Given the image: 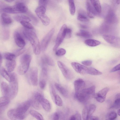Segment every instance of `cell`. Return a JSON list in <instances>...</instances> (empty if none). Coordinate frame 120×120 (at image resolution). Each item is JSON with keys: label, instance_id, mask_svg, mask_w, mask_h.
Returning a JSON list of instances; mask_svg holds the SVG:
<instances>
[{"label": "cell", "instance_id": "cell-1", "mask_svg": "<svg viewBox=\"0 0 120 120\" xmlns=\"http://www.w3.org/2000/svg\"><path fill=\"white\" fill-rule=\"evenodd\" d=\"M32 30L24 28L23 33L25 37L30 41L34 54L38 55L41 51L40 44L36 34Z\"/></svg>", "mask_w": 120, "mask_h": 120}, {"label": "cell", "instance_id": "cell-2", "mask_svg": "<svg viewBox=\"0 0 120 120\" xmlns=\"http://www.w3.org/2000/svg\"><path fill=\"white\" fill-rule=\"evenodd\" d=\"M95 86L93 85L85 88L80 93L75 94L74 97L79 102L84 103L91 98L94 97L95 94Z\"/></svg>", "mask_w": 120, "mask_h": 120}, {"label": "cell", "instance_id": "cell-3", "mask_svg": "<svg viewBox=\"0 0 120 120\" xmlns=\"http://www.w3.org/2000/svg\"><path fill=\"white\" fill-rule=\"evenodd\" d=\"M31 59V56L28 54H25L20 57V64L18 68V72L20 75H23L27 71Z\"/></svg>", "mask_w": 120, "mask_h": 120}, {"label": "cell", "instance_id": "cell-4", "mask_svg": "<svg viewBox=\"0 0 120 120\" xmlns=\"http://www.w3.org/2000/svg\"><path fill=\"white\" fill-rule=\"evenodd\" d=\"M46 7L39 6L35 9V12L43 24L45 26L49 25L50 23V19L45 14Z\"/></svg>", "mask_w": 120, "mask_h": 120}, {"label": "cell", "instance_id": "cell-5", "mask_svg": "<svg viewBox=\"0 0 120 120\" xmlns=\"http://www.w3.org/2000/svg\"><path fill=\"white\" fill-rule=\"evenodd\" d=\"M67 28V25L64 24L60 28L58 34L55 45L53 48V50L55 51L58 48L65 38V32Z\"/></svg>", "mask_w": 120, "mask_h": 120}, {"label": "cell", "instance_id": "cell-6", "mask_svg": "<svg viewBox=\"0 0 120 120\" xmlns=\"http://www.w3.org/2000/svg\"><path fill=\"white\" fill-rule=\"evenodd\" d=\"M10 82L9 97L11 99H12L15 97L18 92V83L17 76L14 80Z\"/></svg>", "mask_w": 120, "mask_h": 120}, {"label": "cell", "instance_id": "cell-7", "mask_svg": "<svg viewBox=\"0 0 120 120\" xmlns=\"http://www.w3.org/2000/svg\"><path fill=\"white\" fill-rule=\"evenodd\" d=\"M55 31L52 28L42 40L40 44L41 50L44 51L46 49Z\"/></svg>", "mask_w": 120, "mask_h": 120}, {"label": "cell", "instance_id": "cell-8", "mask_svg": "<svg viewBox=\"0 0 120 120\" xmlns=\"http://www.w3.org/2000/svg\"><path fill=\"white\" fill-rule=\"evenodd\" d=\"M57 63L59 68L64 77L68 79H72L73 76L72 73L68 68L60 61H58Z\"/></svg>", "mask_w": 120, "mask_h": 120}, {"label": "cell", "instance_id": "cell-9", "mask_svg": "<svg viewBox=\"0 0 120 120\" xmlns=\"http://www.w3.org/2000/svg\"><path fill=\"white\" fill-rule=\"evenodd\" d=\"M7 115L9 118L13 120H23L26 116V114H20L16 111L15 109L9 110L7 112Z\"/></svg>", "mask_w": 120, "mask_h": 120}, {"label": "cell", "instance_id": "cell-10", "mask_svg": "<svg viewBox=\"0 0 120 120\" xmlns=\"http://www.w3.org/2000/svg\"><path fill=\"white\" fill-rule=\"evenodd\" d=\"M31 105L30 100H26L19 104L15 109L16 111L19 113L22 114H25Z\"/></svg>", "mask_w": 120, "mask_h": 120}, {"label": "cell", "instance_id": "cell-11", "mask_svg": "<svg viewBox=\"0 0 120 120\" xmlns=\"http://www.w3.org/2000/svg\"><path fill=\"white\" fill-rule=\"evenodd\" d=\"M0 72L1 75L10 82L14 80L17 76L15 73L9 72L3 67H0Z\"/></svg>", "mask_w": 120, "mask_h": 120}, {"label": "cell", "instance_id": "cell-12", "mask_svg": "<svg viewBox=\"0 0 120 120\" xmlns=\"http://www.w3.org/2000/svg\"><path fill=\"white\" fill-rule=\"evenodd\" d=\"M30 78L32 85L37 86L38 83V70L36 67L32 68L29 72Z\"/></svg>", "mask_w": 120, "mask_h": 120}, {"label": "cell", "instance_id": "cell-13", "mask_svg": "<svg viewBox=\"0 0 120 120\" xmlns=\"http://www.w3.org/2000/svg\"><path fill=\"white\" fill-rule=\"evenodd\" d=\"M72 66L77 73L81 74H87L88 67L75 62L71 63Z\"/></svg>", "mask_w": 120, "mask_h": 120}, {"label": "cell", "instance_id": "cell-14", "mask_svg": "<svg viewBox=\"0 0 120 120\" xmlns=\"http://www.w3.org/2000/svg\"><path fill=\"white\" fill-rule=\"evenodd\" d=\"M109 90V88L107 87L103 88L95 94L94 97L99 102H103L105 100L106 94Z\"/></svg>", "mask_w": 120, "mask_h": 120}, {"label": "cell", "instance_id": "cell-15", "mask_svg": "<svg viewBox=\"0 0 120 120\" xmlns=\"http://www.w3.org/2000/svg\"><path fill=\"white\" fill-rule=\"evenodd\" d=\"M14 14L24 13L26 12L28 8L22 2H18L12 6Z\"/></svg>", "mask_w": 120, "mask_h": 120}, {"label": "cell", "instance_id": "cell-16", "mask_svg": "<svg viewBox=\"0 0 120 120\" xmlns=\"http://www.w3.org/2000/svg\"><path fill=\"white\" fill-rule=\"evenodd\" d=\"M103 38L109 43L115 45H120V39L113 35L104 34Z\"/></svg>", "mask_w": 120, "mask_h": 120}, {"label": "cell", "instance_id": "cell-17", "mask_svg": "<svg viewBox=\"0 0 120 120\" xmlns=\"http://www.w3.org/2000/svg\"><path fill=\"white\" fill-rule=\"evenodd\" d=\"M75 90V94L79 93L85 88V83L82 79H79L75 81L74 82Z\"/></svg>", "mask_w": 120, "mask_h": 120}, {"label": "cell", "instance_id": "cell-18", "mask_svg": "<svg viewBox=\"0 0 120 120\" xmlns=\"http://www.w3.org/2000/svg\"><path fill=\"white\" fill-rule=\"evenodd\" d=\"M14 38L16 45L21 48H23L26 45L25 42L20 33L15 31L14 33Z\"/></svg>", "mask_w": 120, "mask_h": 120}, {"label": "cell", "instance_id": "cell-19", "mask_svg": "<svg viewBox=\"0 0 120 120\" xmlns=\"http://www.w3.org/2000/svg\"><path fill=\"white\" fill-rule=\"evenodd\" d=\"M41 63L42 67L46 66L47 64L51 66H53L55 65L53 60L49 56L46 55L41 57Z\"/></svg>", "mask_w": 120, "mask_h": 120}, {"label": "cell", "instance_id": "cell-20", "mask_svg": "<svg viewBox=\"0 0 120 120\" xmlns=\"http://www.w3.org/2000/svg\"><path fill=\"white\" fill-rule=\"evenodd\" d=\"M39 102L44 109L46 111L49 112L51 109V107L49 101L45 98L43 96L39 100Z\"/></svg>", "mask_w": 120, "mask_h": 120}, {"label": "cell", "instance_id": "cell-21", "mask_svg": "<svg viewBox=\"0 0 120 120\" xmlns=\"http://www.w3.org/2000/svg\"><path fill=\"white\" fill-rule=\"evenodd\" d=\"M86 6L88 16L90 18H94L96 14L95 11H96L91 4L88 2L86 3Z\"/></svg>", "mask_w": 120, "mask_h": 120}, {"label": "cell", "instance_id": "cell-22", "mask_svg": "<svg viewBox=\"0 0 120 120\" xmlns=\"http://www.w3.org/2000/svg\"><path fill=\"white\" fill-rule=\"evenodd\" d=\"M0 86L2 95L4 96L9 97V85L6 82H1Z\"/></svg>", "mask_w": 120, "mask_h": 120}, {"label": "cell", "instance_id": "cell-23", "mask_svg": "<svg viewBox=\"0 0 120 120\" xmlns=\"http://www.w3.org/2000/svg\"><path fill=\"white\" fill-rule=\"evenodd\" d=\"M16 65V62L14 60H6L5 62V66L7 70L10 72H11L13 71Z\"/></svg>", "mask_w": 120, "mask_h": 120}, {"label": "cell", "instance_id": "cell-24", "mask_svg": "<svg viewBox=\"0 0 120 120\" xmlns=\"http://www.w3.org/2000/svg\"><path fill=\"white\" fill-rule=\"evenodd\" d=\"M55 85L56 89L63 96L66 97H68V92L65 88L57 83H55Z\"/></svg>", "mask_w": 120, "mask_h": 120}, {"label": "cell", "instance_id": "cell-25", "mask_svg": "<svg viewBox=\"0 0 120 120\" xmlns=\"http://www.w3.org/2000/svg\"><path fill=\"white\" fill-rule=\"evenodd\" d=\"M91 3L96 12L100 13L101 11V8L99 0H90Z\"/></svg>", "mask_w": 120, "mask_h": 120}, {"label": "cell", "instance_id": "cell-26", "mask_svg": "<svg viewBox=\"0 0 120 120\" xmlns=\"http://www.w3.org/2000/svg\"><path fill=\"white\" fill-rule=\"evenodd\" d=\"M14 19L16 21L20 22L22 21L29 22L31 20L27 16L23 15H18L14 16Z\"/></svg>", "mask_w": 120, "mask_h": 120}, {"label": "cell", "instance_id": "cell-27", "mask_svg": "<svg viewBox=\"0 0 120 120\" xmlns=\"http://www.w3.org/2000/svg\"><path fill=\"white\" fill-rule=\"evenodd\" d=\"M77 36L85 38H90L92 37L91 34L89 32L83 30H81L76 34Z\"/></svg>", "mask_w": 120, "mask_h": 120}, {"label": "cell", "instance_id": "cell-28", "mask_svg": "<svg viewBox=\"0 0 120 120\" xmlns=\"http://www.w3.org/2000/svg\"><path fill=\"white\" fill-rule=\"evenodd\" d=\"M1 19L2 22L4 25H8L12 22L11 18L6 13H3L2 14Z\"/></svg>", "mask_w": 120, "mask_h": 120}, {"label": "cell", "instance_id": "cell-29", "mask_svg": "<svg viewBox=\"0 0 120 120\" xmlns=\"http://www.w3.org/2000/svg\"><path fill=\"white\" fill-rule=\"evenodd\" d=\"M84 43L87 45L91 47L96 46L101 44V42L100 41L91 39H88L86 40Z\"/></svg>", "mask_w": 120, "mask_h": 120}, {"label": "cell", "instance_id": "cell-30", "mask_svg": "<svg viewBox=\"0 0 120 120\" xmlns=\"http://www.w3.org/2000/svg\"><path fill=\"white\" fill-rule=\"evenodd\" d=\"M10 98L8 97L4 96L0 98V107L8 105L9 103Z\"/></svg>", "mask_w": 120, "mask_h": 120}, {"label": "cell", "instance_id": "cell-31", "mask_svg": "<svg viewBox=\"0 0 120 120\" xmlns=\"http://www.w3.org/2000/svg\"><path fill=\"white\" fill-rule=\"evenodd\" d=\"M87 74L92 75H102V73L93 67H88Z\"/></svg>", "mask_w": 120, "mask_h": 120}, {"label": "cell", "instance_id": "cell-32", "mask_svg": "<svg viewBox=\"0 0 120 120\" xmlns=\"http://www.w3.org/2000/svg\"><path fill=\"white\" fill-rule=\"evenodd\" d=\"M30 115L38 120H44L43 118L41 115L38 112L34 110H31L29 111Z\"/></svg>", "mask_w": 120, "mask_h": 120}, {"label": "cell", "instance_id": "cell-33", "mask_svg": "<svg viewBox=\"0 0 120 120\" xmlns=\"http://www.w3.org/2000/svg\"><path fill=\"white\" fill-rule=\"evenodd\" d=\"M112 108H120V94L117 95L116 99L111 107Z\"/></svg>", "mask_w": 120, "mask_h": 120}, {"label": "cell", "instance_id": "cell-34", "mask_svg": "<svg viewBox=\"0 0 120 120\" xmlns=\"http://www.w3.org/2000/svg\"><path fill=\"white\" fill-rule=\"evenodd\" d=\"M70 13L72 15H74L75 11V7L74 0H68Z\"/></svg>", "mask_w": 120, "mask_h": 120}, {"label": "cell", "instance_id": "cell-35", "mask_svg": "<svg viewBox=\"0 0 120 120\" xmlns=\"http://www.w3.org/2000/svg\"><path fill=\"white\" fill-rule=\"evenodd\" d=\"M3 57L6 60H14L16 56L14 53L9 52L4 53L3 55Z\"/></svg>", "mask_w": 120, "mask_h": 120}, {"label": "cell", "instance_id": "cell-36", "mask_svg": "<svg viewBox=\"0 0 120 120\" xmlns=\"http://www.w3.org/2000/svg\"><path fill=\"white\" fill-rule=\"evenodd\" d=\"M9 30L7 29L4 28L2 30V36L3 39L4 40H7L9 38Z\"/></svg>", "mask_w": 120, "mask_h": 120}, {"label": "cell", "instance_id": "cell-37", "mask_svg": "<svg viewBox=\"0 0 120 120\" xmlns=\"http://www.w3.org/2000/svg\"><path fill=\"white\" fill-rule=\"evenodd\" d=\"M30 100L31 105L34 108L37 109H41V105L39 102L33 98Z\"/></svg>", "mask_w": 120, "mask_h": 120}, {"label": "cell", "instance_id": "cell-38", "mask_svg": "<svg viewBox=\"0 0 120 120\" xmlns=\"http://www.w3.org/2000/svg\"><path fill=\"white\" fill-rule=\"evenodd\" d=\"M82 116L83 120H88V109L86 107L83 109L82 113Z\"/></svg>", "mask_w": 120, "mask_h": 120}, {"label": "cell", "instance_id": "cell-39", "mask_svg": "<svg viewBox=\"0 0 120 120\" xmlns=\"http://www.w3.org/2000/svg\"><path fill=\"white\" fill-rule=\"evenodd\" d=\"M54 100L55 103L57 105L59 106L62 105V101L59 95L56 94L54 97Z\"/></svg>", "mask_w": 120, "mask_h": 120}, {"label": "cell", "instance_id": "cell-40", "mask_svg": "<svg viewBox=\"0 0 120 120\" xmlns=\"http://www.w3.org/2000/svg\"><path fill=\"white\" fill-rule=\"evenodd\" d=\"M77 19L78 20L82 22H87L89 21L88 19L85 15L81 13L78 14Z\"/></svg>", "mask_w": 120, "mask_h": 120}, {"label": "cell", "instance_id": "cell-41", "mask_svg": "<svg viewBox=\"0 0 120 120\" xmlns=\"http://www.w3.org/2000/svg\"><path fill=\"white\" fill-rule=\"evenodd\" d=\"M20 22L24 28L30 30H33L34 28L33 26L29 22L24 21Z\"/></svg>", "mask_w": 120, "mask_h": 120}, {"label": "cell", "instance_id": "cell-42", "mask_svg": "<svg viewBox=\"0 0 120 120\" xmlns=\"http://www.w3.org/2000/svg\"><path fill=\"white\" fill-rule=\"evenodd\" d=\"M96 105L94 104H92L90 105L88 109V118L92 116V115L94 113L96 109Z\"/></svg>", "mask_w": 120, "mask_h": 120}, {"label": "cell", "instance_id": "cell-43", "mask_svg": "<svg viewBox=\"0 0 120 120\" xmlns=\"http://www.w3.org/2000/svg\"><path fill=\"white\" fill-rule=\"evenodd\" d=\"M70 120H82L81 116L79 113L77 112L75 115L71 116L70 118Z\"/></svg>", "mask_w": 120, "mask_h": 120}, {"label": "cell", "instance_id": "cell-44", "mask_svg": "<svg viewBox=\"0 0 120 120\" xmlns=\"http://www.w3.org/2000/svg\"><path fill=\"white\" fill-rule=\"evenodd\" d=\"M26 50L25 49L22 48L21 49H19L15 51L14 52V54L16 56H18L23 53Z\"/></svg>", "mask_w": 120, "mask_h": 120}, {"label": "cell", "instance_id": "cell-45", "mask_svg": "<svg viewBox=\"0 0 120 120\" xmlns=\"http://www.w3.org/2000/svg\"><path fill=\"white\" fill-rule=\"evenodd\" d=\"M66 52V51L64 49L61 48L58 50L56 52V54L58 56H60L65 54Z\"/></svg>", "mask_w": 120, "mask_h": 120}, {"label": "cell", "instance_id": "cell-46", "mask_svg": "<svg viewBox=\"0 0 120 120\" xmlns=\"http://www.w3.org/2000/svg\"><path fill=\"white\" fill-rule=\"evenodd\" d=\"M116 113L114 112H110L108 116L109 120H114L116 119L117 117Z\"/></svg>", "mask_w": 120, "mask_h": 120}, {"label": "cell", "instance_id": "cell-47", "mask_svg": "<svg viewBox=\"0 0 120 120\" xmlns=\"http://www.w3.org/2000/svg\"><path fill=\"white\" fill-rule=\"evenodd\" d=\"M72 30L69 28H67L65 32V38L69 39L71 37Z\"/></svg>", "mask_w": 120, "mask_h": 120}, {"label": "cell", "instance_id": "cell-48", "mask_svg": "<svg viewBox=\"0 0 120 120\" xmlns=\"http://www.w3.org/2000/svg\"><path fill=\"white\" fill-rule=\"evenodd\" d=\"M46 80H45L40 79L39 82L40 87L42 89H44L46 86Z\"/></svg>", "mask_w": 120, "mask_h": 120}, {"label": "cell", "instance_id": "cell-49", "mask_svg": "<svg viewBox=\"0 0 120 120\" xmlns=\"http://www.w3.org/2000/svg\"><path fill=\"white\" fill-rule=\"evenodd\" d=\"M48 0H39V6H42L46 7Z\"/></svg>", "mask_w": 120, "mask_h": 120}, {"label": "cell", "instance_id": "cell-50", "mask_svg": "<svg viewBox=\"0 0 120 120\" xmlns=\"http://www.w3.org/2000/svg\"><path fill=\"white\" fill-rule=\"evenodd\" d=\"M60 115L58 112H55L53 115L52 118L53 120H58L60 117Z\"/></svg>", "mask_w": 120, "mask_h": 120}, {"label": "cell", "instance_id": "cell-51", "mask_svg": "<svg viewBox=\"0 0 120 120\" xmlns=\"http://www.w3.org/2000/svg\"><path fill=\"white\" fill-rule=\"evenodd\" d=\"M82 64L83 65L87 66H90L92 64V61L90 60H87L82 61Z\"/></svg>", "mask_w": 120, "mask_h": 120}, {"label": "cell", "instance_id": "cell-52", "mask_svg": "<svg viewBox=\"0 0 120 120\" xmlns=\"http://www.w3.org/2000/svg\"><path fill=\"white\" fill-rule=\"evenodd\" d=\"M120 70V63L116 65L110 71L111 72H115Z\"/></svg>", "mask_w": 120, "mask_h": 120}, {"label": "cell", "instance_id": "cell-53", "mask_svg": "<svg viewBox=\"0 0 120 120\" xmlns=\"http://www.w3.org/2000/svg\"><path fill=\"white\" fill-rule=\"evenodd\" d=\"M50 92L52 97L54 99L56 94L55 90L52 85H51L50 87Z\"/></svg>", "mask_w": 120, "mask_h": 120}, {"label": "cell", "instance_id": "cell-54", "mask_svg": "<svg viewBox=\"0 0 120 120\" xmlns=\"http://www.w3.org/2000/svg\"><path fill=\"white\" fill-rule=\"evenodd\" d=\"M99 118L97 116H92L89 117L88 120H99Z\"/></svg>", "mask_w": 120, "mask_h": 120}, {"label": "cell", "instance_id": "cell-55", "mask_svg": "<svg viewBox=\"0 0 120 120\" xmlns=\"http://www.w3.org/2000/svg\"><path fill=\"white\" fill-rule=\"evenodd\" d=\"M80 25L81 27L83 29H87L88 27L87 26L81 24Z\"/></svg>", "mask_w": 120, "mask_h": 120}, {"label": "cell", "instance_id": "cell-56", "mask_svg": "<svg viewBox=\"0 0 120 120\" xmlns=\"http://www.w3.org/2000/svg\"><path fill=\"white\" fill-rule=\"evenodd\" d=\"M2 55L0 54V65H1V64L2 62Z\"/></svg>", "mask_w": 120, "mask_h": 120}, {"label": "cell", "instance_id": "cell-57", "mask_svg": "<svg viewBox=\"0 0 120 120\" xmlns=\"http://www.w3.org/2000/svg\"><path fill=\"white\" fill-rule=\"evenodd\" d=\"M5 1L8 2H11L13 1L14 0H4Z\"/></svg>", "mask_w": 120, "mask_h": 120}, {"label": "cell", "instance_id": "cell-58", "mask_svg": "<svg viewBox=\"0 0 120 120\" xmlns=\"http://www.w3.org/2000/svg\"><path fill=\"white\" fill-rule=\"evenodd\" d=\"M116 2L117 4H120V0H116Z\"/></svg>", "mask_w": 120, "mask_h": 120}, {"label": "cell", "instance_id": "cell-59", "mask_svg": "<svg viewBox=\"0 0 120 120\" xmlns=\"http://www.w3.org/2000/svg\"><path fill=\"white\" fill-rule=\"evenodd\" d=\"M117 113L118 115L120 116V109H119L117 111Z\"/></svg>", "mask_w": 120, "mask_h": 120}]
</instances>
